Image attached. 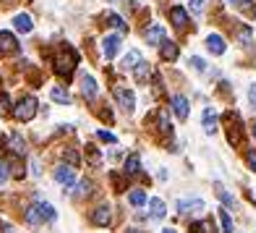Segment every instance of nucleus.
<instances>
[{
  "mask_svg": "<svg viewBox=\"0 0 256 233\" xmlns=\"http://www.w3.org/2000/svg\"><path fill=\"white\" fill-rule=\"evenodd\" d=\"M128 202H131L134 207H142V204H146V194L142 189H136V191L128 194Z\"/></svg>",
  "mask_w": 256,
  "mask_h": 233,
  "instance_id": "obj_25",
  "label": "nucleus"
},
{
  "mask_svg": "<svg viewBox=\"0 0 256 233\" xmlns=\"http://www.w3.org/2000/svg\"><path fill=\"white\" fill-rule=\"evenodd\" d=\"M55 181L63 183V186H74V181H76L74 168H71V165H58V168H55Z\"/></svg>",
  "mask_w": 256,
  "mask_h": 233,
  "instance_id": "obj_7",
  "label": "nucleus"
},
{
  "mask_svg": "<svg viewBox=\"0 0 256 233\" xmlns=\"http://www.w3.org/2000/svg\"><path fill=\"white\" fill-rule=\"evenodd\" d=\"M246 162H248V168H251V170H256V149H248Z\"/></svg>",
  "mask_w": 256,
  "mask_h": 233,
  "instance_id": "obj_35",
  "label": "nucleus"
},
{
  "mask_svg": "<svg viewBox=\"0 0 256 233\" xmlns=\"http://www.w3.org/2000/svg\"><path fill=\"white\" fill-rule=\"evenodd\" d=\"M128 233H144V230H138V228H128Z\"/></svg>",
  "mask_w": 256,
  "mask_h": 233,
  "instance_id": "obj_41",
  "label": "nucleus"
},
{
  "mask_svg": "<svg viewBox=\"0 0 256 233\" xmlns=\"http://www.w3.org/2000/svg\"><path fill=\"white\" fill-rule=\"evenodd\" d=\"M81 92H84V97H89V100L97 97V81H94V76H89V74L81 76Z\"/></svg>",
  "mask_w": 256,
  "mask_h": 233,
  "instance_id": "obj_12",
  "label": "nucleus"
},
{
  "mask_svg": "<svg viewBox=\"0 0 256 233\" xmlns=\"http://www.w3.org/2000/svg\"><path fill=\"white\" fill-rule=\"evenodd\" d=\"M50 97H52L55 102H63V105L71 102V97H68V92H66V89H60V87H55V89L50 92Z\"/></svg>",
  "mask_w": 256,
  "mask_h": 233,
  "instance_id": "obj_27",
  "label": "nucleus"
},
{
  "mask_svg": "<svg viewBox=\"0 0 256 233\" xmlns=\"http://www.w3.org/2000/svg\"><path fill=\"white\" fill-rule=\"evenodd\" d=\"M144 37H146V42H149V45H162V42H165V27H160V24L149 27Z\"/></svg>",
  "mask_w": 256,
  "mask_h": 233,
  "instance_id": "obj_13",
  "label": "nucleus"
},
{
  "mask_svg": "<svg viewBox=\"0 0 256 233\" xmlns=\"http://www.w3.org/2000/svg\"><path fill=\"white\" fill-rule=\"evenodd\" d=\"M248 100H251V105L256 108V84H251V87H248Z\"/></svg>",
  "mask_w": 256,
  "mask_h": 233,
  "instance_id": "obj_40",
  "label": "nucleus"
},
{
  "mask_svg": "<svg viewBox=\"0 0 256 233\" xmlns=\"http://www.w3.org/2000/svg\"><path fill=\"white\" fill-rule=\"evenodd\" d=\"M74 68H76V53H74L71 48L55 58V71L60 74V76H71Z\"/></svg>",
  "mask_w": 256,
  "mask_h": 233,
  "instance_id": "obj_3",
  "label": "nucleus"
},
{
  "mask_svg": "<svg viewBox=\"0 0 256 233\" xmlns=\"http://www.w3.org/2000/svg\"><path fill=\"white\" fill-rule=\"evenodd\" d=\"M204 209V202L202 199H180L178 202V212H202Z\"/></svg>",
  "mask_w": 256,
  "mask_h": 233,
  "instance_id": "obj_14",
  "label": "nucleus"
},
{
  "mask_svg": "<svg viewBox=\"0 0 256 233\" xmlns=\"http://www.w3.org/2000/svg\"><path fill=\"white\" fill-rule=\"evenodd\" d=\"M10 149H14L16 155H24V152H26V144H24V139H21L18 134L10 136Z\"/></svg>",
  "mask_w": 256,
  "mask_h": 233,
  "instance_id": "obj_26",
  "label": "nucleus"
},
{
  "mask_svg": "<svg viewBox=\"0 0 256 233\" xmlns=\"http://www.w3.org/2000/svg\"><path fill=\"white\" fill-rule=\"evenodd\" d=\"M170 105H172V113H176L180 121L188 118V100H186L183 95H176V97L170 100Z\"/></svg>",
  "mask_w": 256,
  "mask_h": 233,
  "instance_id": "obj_9",
  "label": "nucleus"
},
{
  "mask_svg": "<svg viewBox=\"0 0 256 233\" xmlns=\"http://www.w3.org/2000/svg\"><path fill=\"white\" fill-rule=\"evenodd\" d=\"M14 27H16L18 32H24V34H29V32L34 29V24H32V19H29L26 14H18V16L14 19Z\"/></svg>",
  "mask_w": 256,
  "mask_h": 233,
  "instance_id": "obj_20",
  "label": "nucleus"
},
{
  "mask_svg": "<svg viewBox=\"0 0 256 233\" xmlns=\"http://www.w3.org/2000/svg\"><path fill=\"white\" fill-rule=\"evenodd\" d=\"M228 121H230V126H228V139H230V144H240V121H238V115H236V113L228 115Z\"/></svg>",
  "mask_w": 256,
  "mask_h": 233,
  "instance_id": "obj_11",
  "label": "nucleus"
},
{
  "mask_svg": "<svg viewBox=\"0 0 256 233\" xmlns=\"http://www.w3.org/2000/svg\"><path fill=\"white\" fill-rule=\"evenodd\" d=\"M18 50V42L10 32H0V55H8V53H16Z\"/></svg>",
  "mask_w": 256,
  "mask_h": 233,
  "instance_id": "obj_8",
  "label": "nucleus"
},
{
  "mask_svg": "<svg viewBox=\"0 0 256 233\" xmlns=\"http://www.w3.org/2000/svg\"><path fill=\"white\" fill-rule=\"evenodd\" d=\"M149 212H152L154 220H162V217H165V212H168V207H165V202H162V199H149Z\"/></svg>",
  "mask_w": 256,
  "mask_h": 233,
  "instance_id": "obj_17",
  "label": "nucleus"
},
{
  "mask_svg": "<svg viewBox=\"0 0 256 233\" xmlns=\"http://www.w3.org/2000/svg\"><path fill=\"white\" fill-rule=\"evenodd\" d=\"M118 50H120V34H108V37L102 40V53H104V58H115L118 55Z\"/></svg>",
  "mask_w": 256,
  "mask_h": 233,
  "instance_id": "obj_5",
  "label": "nucleus"
},
{
  "mask_svg": "<svg viewBox=\"0 0 256 233\" xmlns=\"http://www.w3.org/2000/svg\"><path fill=\"white\" fill-rule=\"evenodd\" d=\"M138 63H144L142 53H138V50H128L126 58H123V68H136Z\"/></svg>",
  "mask_w": 256,
  "mask_h": 233,
  "instance_id": "obj_19",
  "label": "nucleus"
},
{
  "mask_svg": "<svg viewBox=\"0 0 256 233\" xmlns=\"http://www.w3.org/2000/svg\"><path fill=\"white\" fill-rule=\"evenodd\" d=\"M220 220H222L225 233H232V220H230V215H228V209H220Z\"/></svg>",
  "mask_w": 256,
  "mask_h": 233,
  "instance_id": "obj_29",
  "label": "nucleus"
},
{
  "mask_svg": "<svg viewBox=\"0 0 256 233\" xmlns=\"http://www.w3.org/2000/svg\"><path fill=\"white\" fill-rule=\"evenodd\" d=\"M204 131H206V134H214V131H217V113H214L212 108L204 110Z\"/></svg>",
  "mask_w": 256,
  "mask_h": 233,
  "instance_id": "obj_16",
  "label": "nucleus"
},
{
  "mask_svg": "<svg viewBox=\"0 0 256 233\" xmlns=\"http://www.w3.org/2000/svg\"><path fill=\"white\" fill-rule=\"evenodd\" d=\"M37 100H34L32 95L26 97H21L16 105H14V115H16V121H32L34 115H37Z\"/></svg>",
  "mask_w": 256,
  "mask_h": 233,
  "instance_id": "obj_2",
  "label": "nucleus"
},
{
  "mask_svg": "<svg viewBox=\"0 0 256 233\" xmlns=\"http://www.w3.org/2000/svg\"><path fill=\"white\" fill-rule=\"evenodd\" d=\"M191 63H194V68H196V71H204V68H206V63L202 61V58H191Z\"/></svg>",
  "mask_w": 256,
  "mask_h": 233,
  "instance_id": "obj_38",
  "label": "nucleus"
},
{
  "mask_svg": "<svg viewBox=\"0 0 256 233\" xmlns=\"http://www.w3.org/2000/svg\"><path fill=\"white\" fill-rule=\"evenodd\" d=\"M110 220H112V209H110L108 204H102V207H97L94 212H92V223L100 225V228L110 225Z\"/></svg>",
  "mask_w": 256,
  "mask_h": 233,
  "instance_id": "obj_6",
  "label": "nucleus"
},
{
  "mask_svg": "<svg viewBox=\"0 0 256 233\" xmlns=\"http://www.w3.org/2000/svg\"><path fill=\"white\" fill-rule=\"evenodd\" d=\"M108 24L115 27L118 32H128V24L123 21V16H118V14H110V16H108Z\"/></svg>",
  "mask_w": 256,
  "mask_h": 233,
  "instance_id": "obj_24",
  "label": "nucleus"
},
{
  "mask_svg": "<svg viewBox=\"0 0 256 233\" xmlns=\"http://www.w3.org/2000/svg\"><path fill=\"white\" fill-rule=\"evenodd\" d=\"M66 160H68V165H71V168L78 165V155L74 152V149H68V152H66Z\"/></svg>",
  "mask_w": 256,
  "mask_h": 233,
  "instance_id": "obj_34",
  "label": "nucleus"
},
{
  "mask_svg": "<svg viewBox=\"0 0 256 233\" xmlns=\"http://www.w3.org/2000/svg\"><path fill=\"white\" fill-rule=\"evenodd\" d=\"M162 233H176V230H172V228H168V230H162Z\"/></svg>",
  "mask_w": 256,
  "mask_h": 233,
  "instance_id": "obj_43",
  "label": "nucleus"
},
{
  "mask_svg": "<svg viewBox=\"0 0 256 233\" xmlns=\"http://www.w3.org/2000/svg\"><path fill=\"white\" fill-rule=\"evenodd\" d=\"M89 194H92V181H81V183H78L76 196H89Z\"/></svg>",
  "mask_w": 256,
  "mask_h": 233,
  "instance_id": "obj_31",
  "label": "nucleus"
},
{
  "mask_svg": "<svg viewBox=\"0 0 256 233\" xmlns=\"http://www.w3.org/2000/svg\"><path fill=\"white\" fill-rule=\"evenodd\" d=\"M8 110V95L3 92V95H0V113H6Z\"/></svg>",
  "mask_w": 256,
  "mask_h": 233,
  "instance_id": "obj_39",
  "label": "nucleus"
},
{
  "mask_svg": "<svg viewBox=\"0 0 256 233\" xmlns=\"http://www.w3.org/2000/svg\"><path fill=\"white\" fill-rule=\"evenodd\" d=\"M157 126H160V131H162V134H172V123H170V118H168V113H165V110H160V113H157Z\"/></svg>",
  "mask_w": 256,
  "mask_h": 233,
  "instance_id": "obj_23",
  "label": "nucleus"
},
{
  "mask_svg": "<svg viewBox=\"0 0 256 233\" xmlns=\"http://www.w3.org/2000/svg\"><path fill=\"white\" fill-rule=\"evenodd\" d=\"M191 11H194V14H202V11H204V0H191Z\"/></svg>",
  "mask_w": 256,
  "mask_h": 233,
  "instance_id": "obj_36",
  "label": "nucleus"
},
{
  "mask_svg": "<svg viewBox=\"0 0 256 233\" xmlns=\"http://www.w3.org/2000/svg\"><path fill=\"white\" fill-rule=\"evenodd\" d=\"M97 136L102 139V142H110V144H115V142H118V139H115V134H110V131H104V129H102V131H97Z\"/></svg>",
  "mask_w": 256,
  "mask_h": 233,
  "instance_id": "obj_33",
  "label": "nucleus"
},
{
  "mask_svg": "<svg viewBox=\"0 0 256 233\" xmlns=\"http://www.w3.org/2000/svg\"><path fill=\"white\" fill-rule=\"evenodd\" d=\"M134 74H136L138 81H144V79L149 76V63H138V66L134 68Z\"/></svg>",
  "mask_w": 256,
  "mask_h": 233,
  "instance_id": "obj_28",
  "label": "nucleus"
},
{
  "mask_svg": "<svg viewBox=\"0 0 256 233\" xmlns=\"http://www.w3.org/2000/svg\"><path fill=\"white\" fill-rule=\"evenodd\" d=\"M191 230H194V233H217V228H214L212 220H199V223L191 225Z\"/></svg>",
  "mask_w": 256,
  "mask_h": 233,
  "instance_id": "obj_22",
  "label": "nucleus"
},
{
  "mask_svg": "<svg viewBox=\"0 0 256 233\" xmlns=\"http://www.w3.org/2000/svg\"><path fill=\"white\" fill-rule=\"evenodd\" d=\"M206 50L212 55H222L228 50V45H225V40L220 37V34H209V37H206Z\"/></svg>",
  "mask_w": 256,
  "mask_h": 233,
  "instance_id": "obj_10",
  "label": "nucleus"
},
{
  "mask_svg": "<svg viewBox=\"0 0 256 233\" xmlns=\"http://www.w3.org/2000/svg\"><path fill=\"white\" fill-rule=\"evenodd\" d=\"M251 131H254V136H256V121H254V126H251Z\"/></svg>",
  "mask_w": 256,
  "mask_h": 233,
  "instance_id": "obj_42",
  "label": "nucleus"
},
{
  "mask_svg": "<svg viewBox=\"0 0 256 233\" xmlns=\"http://www.w3.org/2000/svg\"><path fill=\"white\" fill-rule=\"evenodd\" d=\"M126 176H136V173L138 170H142V157H138V155H131V157H128L126 160Z\"/></svg>",
  "mask_w": 256,
  "mask_h": 233,
  "instance_id": "obj_21",
  "label": "nucleus"
},
{
  "mask_svg": "<svg viewBox=\"0 0 256 233\" xmlns=\"http://www.w3.org/2000/svg\"><path fill=\"white\" fill-rule=\"evenodd\" d=\"M115 100H118V105H120L126 113H134V108H136V95H134L131 89L118 87V89H115Z\"/></svg>",
  "mask_w": 256,
  "mask_h": 233,
  "instance_id": "obj_4",
  "label": "nucleus"
},
{
  "mask_svg": "<svg viewBox=\"0 0 256 233\" xmlns=\"http://www.w3.org/2000/svg\"><path fill=\"white\" fill-rule=\"evenodd\" d=\"M160 48H162V58H165V61H176V58H178V45H176V42L165 40Z\"/></svg>",
  "mask_w": 256,
  "mask_h": 233,
  "instance_id": "obj_18",
  "label": "nucleus"
},
{
  "mask_svg": "<svg viewBox=\"0 0 256 233\" xmlns=\"http://www.w3.org/2000/svg\"><path fill=\"white\" fill-rule=\"evenodd\" d=\"M170 19H172V24H176L178 29H183L186 24H188V14H186L183 8H178V6L170 8Z\"/></svg>",
  "mask_w": 256,
  "mask_h": 233,
  "instance_id": "obj_15",
  "label": "nucleus"
},
{
  "mask_svg": "<svg viewBox=\"0 0 256 233\" xmlns=\"http://www.w3.org/2000/svg\"><path fill=\"white\" fill-rule=\"evenodd\" d=\"M10 178V170H8V162H3L0 160V183H6Z\"/></svg>",
  "mask_w": 256,
  "mask_h": 233,
  "instance_id": "obj_32",
  "label": "nucleus"
},
{
  "mask_svg": "<svg viewBox=\"0 0 256 233\" xmlns=\"http://www.w3.org/2000/svg\"><path fill=\"white\" fill-rule=\"evenodd\" d=\"M55 207L48 204V202H34L26 212H24V220L29 225H42V223H50V220H55Z\"/></svg>",
  "mask_w": 256,
  "mask_h": 233,
  "instance_id": "obj_1",
  "label": "nucleus"
},
{
  "mask_svg": "<svg viewBox=\"0 0 256 233\" xmlns=\"http://www.w3.org/2000/svg\"><path fill=\"white\" fill-rule=\"evenodd\" d=\"M217 196H220V199H222L228 207H236V199H232V196H230V194L222 189V186H217Z\"/></svg>",
  "mask_w": 256,
  "mask_h": 233,
  "instance_id": "obj_30",
  "label": "nucleus"
},
{
  "mask_svg": "<svg viewBox=\"0 0 256 233\" xmlns=\"http://www.w3.org/2000/svg\"><path fill=\"white\" fill-rule=\"evenodd\" d=\"M240 42L243 45H251V29H240Z\"/></svg>",
  "mask_w": 256,
  "mask_h": 233,
  "instance_id": "obj_37",
  "label": "nucleus"
}]
</instances>
